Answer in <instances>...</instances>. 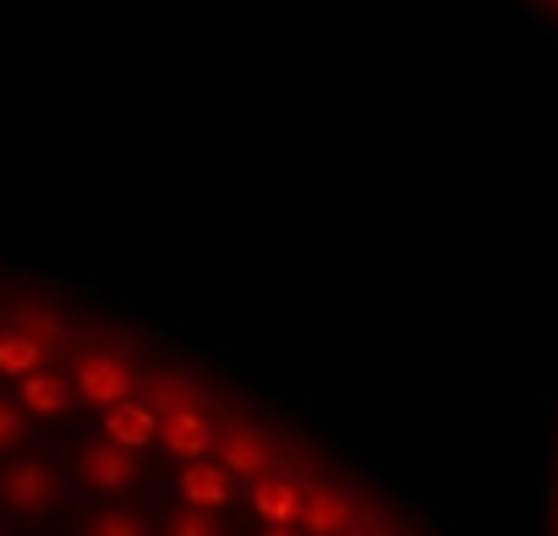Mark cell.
I'll list each match as a JSON object with an SVG mask.
<instances>
[{"mask_svg":"<svg viewBox=\"0 0 558 536\" xmlns=\"http://www.w3.org/2000/svg\"><path fill=\"white\" fill-rule=\"evenodd\" d=\"M56 471L45 465V460H23V465H12L7 476H0V503H7L12 514H23V520H34V514H45L50 503H56Z\"/></svg>","mask_w":558,"mask_h":536,"instance_id":"6da1fadb","label":"cell"},{"mask_svg":"<svg viewBox=\"0 0 558 536\" xmlns=\"http://www.w3.org/2000/svg\"><path fill=\"white\" fill-rule=\"evenodd\" d=\"M137 449H126V443H88L83 449V460H77V471H83V482L88 487H99V492H132V482H137V460H132Z\"/></svg>","mask_w":558,"mask_h":536,"instance_id":"7a4b0ae2","label":"cell"},{"mask_svg":"<svg viewBox=\"0 0 558 536\" xmlns=\"http://www.w3.org/2000/svg\"><path fill=\"white\" fill-rule=\"evenodd\" d=\"M159 438H165L170 454H186V460H203L214 449V427H208V416L197 405H170L159 416Z\"/></svg>","mask_w":558,"mask_h":536,"instance_id":"3957f363","label":"cell"},{"mask_svg":"<svg viewBox=\"0 0 558 536\" xmlns=\"http://www.w3.org/2000/svg\"><path fill=\"white\" fill-rule=\"evenodd\" d=\"M105 438H110V443H126V449H143V443L159 438V416L126 394V400L105 405Z\"/></svg>","mask_w":558,"mask_h":536,"instance_id":"277c9868","label":"cell"},{"mask_svg":"<svg viewBox=\"0 0 558 536\" xmlns=\"http://www.w3.org/2000/svg\"><path fill=\"white\" fill-rule=\"evenodd\" d=\"M77 389H83L94 405H116V400L132 394V373H126L116 356H88V362L77 367Z\"/></svg>","mask_w":558,"mask_h":536,"instance_id":"5b68a950","label":"cell"},{"mask_svg":"<svg viewBox=\"0 0 558 536\" xmlns=\"http://www.w3.org/2000/svg\"><path fill=\"white\" fill-rule=\"evenodd\" d=\"M17 405L28 411V416H66V405H72V383L61 378V373H28V378H17Z\"/></svg>","mask_w":558,"mask_h":536,"instance_id":"8992f818","label":"cell"},{"mask_svg":"<svg viewBox=\"0 0 558 536\" xmlns=\"http://www.w3.org/2000/svg\"><path fill=\"white\" fill-rule=\"evenodd\" d=\"M181 498L197 503V509H225L230 503V471H219L208 460H192L181 471Z\"/></svg>","mask_w":558,"mask_h":536,"instance_id":"52a82bcc","label":"cell"},{"mask_svg":"<svg viewBox=\"0 0 558 536\" xmlns=\"http://www.w3.org/2000/svg\"><path fill=\"white\" fill-rule=\"evenodd\" d=\"M252 509H257L268 525H296V520H302V492H296L291 482H279V476H257Z\"/></svg>","mask_w":558,"mask_h":536,"instance_id":"ba28073f","label":"cell"},{"mask_svg":"<svg viewBox=\"0 0 558 536\" xmlns=\"http://www.w3.org/2000/svg\"><path fill=\"white\" fill-rule=\"evenodd\" d=\"M302 520H307L313 536H345L351 503L340 492H329V487H313V492H302Z\"/></svg>","mask_w":558,"mask_h":536,"instance_id":"9c48e42d","label":"cell"},{"mask_svg":"<svg viewBox=\"0 0 558 536\" xmlns=\"http://www.w3.org/2000/svg\"><path fill=\"white\" fill-rule=\"evenodd\" d=\"M219 465L235 471V476H263V465H268V443L252 438V433H225V438H219Z\"/></svg>","mask_w":558,"mask_h":536,"instance_id":"30bf717a","label":"cell"},{"mask_svg":"<svg viewBox=\"0 0 558 536\" xmlns=\"http://www.w3.org/2000/svg\"><path fill=\"white\" fill-rule=\"evenodd\" d=\"M45 367V345L34 334H0V373L7 378H28Z\"/></svg>","mask_w":558,"mask_h":536,"instance_id":"8fae6325","label":"cell"},{"mask_svg":"<svg viewBox=\"0 0 558 536\" xmlns=\"http://www.w3.org/2000/svg\"><path fill=\"white\" fill-rule=\"evenodd\" d=\"M83 536H148V525H143L132 509H99V514L83 525Z\"/></svg>","mask_w":558,"mask_h":536,"instance_id":"7c38bea8","label":"cell"},{"mask_svg":"<svg viewBox=\"0 0 558 536\" xmlns=\"http://www.w3.org/2000/svg\"><path fill=\"white\" fill-rule=\"evenodd\" d=\"M165 536H225V525L214 520V509H197V503H186L181 514H170Z\"/></svg>","mask_w":558,"mask_h":536,"instance_id":"4fadbf2b","label":"cell"},{"mask_svg":"<svg viewBox=\"0 0 558 536\" xmlns=\"http://www.w3.org/2000/svg\"><path fill=\"white\" fill-rule=\"evenodd\" d=\"M17 438H23V405L0 400V449H12Z\"/></svg>","mask_w":558,"mask_h":536,"instance_id":"5bb4252c","label":"cell"},{"mask_svg":"<svg viewBox=\"0 0 558 536\" xmlns=\"http://www.w3.org/2000/svg\"><path fill=\"white\" fill-rule=\"evenodd\" d=\"M263 536H302V531H296V525H268Z\"/></svg>","mask_w":558,"mask_h":536,"instance_id":"9a60e30c","label":"cell"},{"mask_svg":"<svg viewBox=\"0 0 558 536\" xmlns=\"http://www.w3.org/2000/svg\"><path fill=\"white\" fill-rule=\"evenodd\" d=\"M0 536H7V531H0Z\"/></svg>","mask_w":558,"mask_h":536,"instance_id":"2e32d148","label":"cell"}]
</instances>
